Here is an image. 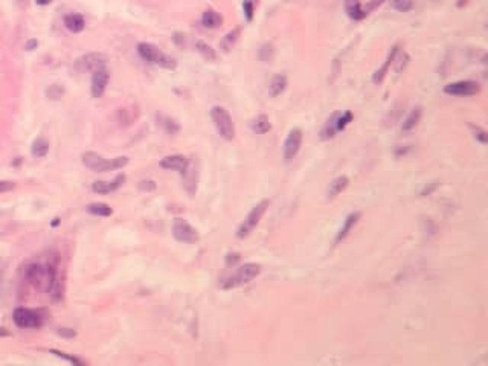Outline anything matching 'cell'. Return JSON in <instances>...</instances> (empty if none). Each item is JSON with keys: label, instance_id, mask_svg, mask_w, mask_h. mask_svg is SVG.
Listing matches in <instances>:
<instances>
[{"label": "cell", "instance_id": "obj_1", "mask_svg": "<svg viewBox=\"0 0 488 366\" xmlns=\"http://www.w3.org/2000/svg\"><path fill=\"white\" fill-rule=\"evenodd\" d=\"M81 160H83L86 168L95 171V173H107V171L121 169V168H124L128 163V157H125V156H119L116 159L109 160V159H104L101 154H98L95 151L84 153Z\"/></svg>", "mask_w": 488, "mask_h": 366}, {"label": "cell", "instance_id": "obj_2", "mask_svg": "<svg viewBox=\"0 0 488 366\" xmlns=\"http://www.w3.org/2000/svg\"><path fill=\"white\" fill-rule=\"evenodd\" d=\"M259 272H261V265L259 264L247 262V264L241 265L232 276L225 279L220 287H222L223 290H232V288L241 287L244 284H249L250 281H253L259 275Z\"/></svg>", "mask_w": 488, "mask_h": 366}, {"label": "cell", "instance_id": "obj_3", "mask_svg": "<svg viewBox=\"0 0 488 366\" xmlns=\"http://www.w3.org/2000/svg\"><path fill=\"white\" fill-rule=\"evenodd\" d=\"M137 52H139V55L145 61L157 64V66H160L163 69L173 70L177 66L176 61H174V58H171L169 55L160 52V49L156 44H151V43H139L137 44Z\"/></svg>", "mask_w": 488, "mask_h": 366}, {"label": "cell", "instance_id": "obj_4", "mask_svg": "<svg viewBox=\"0 0 488 366\" xmlns=\"http://www.w3.org/2000/svg\"><path fill=\"white\" fill-rule=\"evenodd\" d=\"M211 118L214 121V125L218 131V134L226 140H232L235 137V125L232 116L229 112L222 106H214L211 109Z\"/></svg>", "mask_w": 488, "mask_h": 366}, {"label": "cell", "instance_id": "obj_5", "mask_svg": "<svg viewBox=\"0 0 488 366\" xmlns=\"http://www.w3.org/2000/svg\"><path fill=\"white\" fill-rule=\"evenodd\" d=\"M268 205H270V202H268V200H261L259 203H256V205L250 209V212L246 215V218L243 220V223L240 225V228H238V231H237V237H238V238H246V237H249V235L253 232V229H255V228L258 226V223H259V220H261L262 215L265 214Z\"/></svg>", "mask_w": 488, "mask_h": 366}, {"label": "cell", "instance_id": "obj_6", "mask_svg": "<svg viewBox=\"0 0 488 366\" xmlns=\"http://www.w3.org/2000/svg\"><path fill=\"white\" fill-rule=\"evenodd\" d=\"M109 57L100 52H90L83 55L75 61V67L80 72H95L98 69H104L107 66Z\"/></svg>", "mask_w": 488, "mask_h": 366}, {"label": "cell", "instance_id": "obj_7", "mask_svg": "<svg viewBox=\"0 0 488 366\" xmlns=\"http://www.w3.org/2000/svg\"><path fill=\"white\" fill-rule=\"evenodd\" d=\"M12 319L18 328H37L41 325V316L29 308H15Z\"/></svg>", "mask_w": 488, "mask_h": 366}, {"label": "cell", "instance_id": "obj_8", "mask_svg": "<svg viewBox=\"0 0 488 366\" xmlns=\"http://www.w3.org/2000/svg\"><path fill=\"white\" fill-rule=\"evenodd\" d=\"M173 237L186 244H192L199 241V232L195 231L188 222H185L183 218H176L173 223Z\"/></svg>", "mask_w": 488, "mask_h": 366}, {"label": "cell", "instance_id": "obj_9", "mask_svg": "<svg viewBox=\"0 0 488 366\" xmlns=\"http://www.w3.org/2000/svg\"><path fill=\"white\" fill-rule=\"evenodd\" d=\"M301 145H302V130L301 128L290 130V133L284 142V160L291 162L295 159L301 150Z\"/></svg>", "mask_w": 488, "mask_h": 366}, {"label": "cell", "instance_id": "obj_10", "mask_svg": "<svg viewBox=\"0 0 488 366\" xmlns=\"http://www.w3.org/2000/svg\"><path fill=\"white\" fill-rule=\"evenodd\" d=\"M481 92V86L476 81H456L444 87V93L452 96H475Z\"/></svg>", "mask_w": 488, "mask_h": 366}, {"label": "cell", "instance_id": "obj_11", "mask_svg": "<svg viewBox=\"0 0 488 366\" xmlns=\"http://www.w3.org/2000/svg\"><path fill=\"white\" fill-rule=\"evenodd\" d=\"M109 80H110V73H109V70L106 67L92 72V86H90V90H92V96L93 98H101L104 95V92L107 89V84H109Z\"/></svg>", "mask_w": 488, "mask_h": 366}, {"label": "cell", "instance_id": "obj_12", "mask_svg": "<svg viewBox=\"0 0 488 366\" xmlns=\"http://www.w3.org/2000/svg\"><path fill=\"white\" fill-rule=\"evenodd\" d=\"M188 162L189 159H186L183 154H173V156H166L160 160V168L163 169H173V171H179V173L182 174L183 171L186 169L188 166Z\"/></svg>", "mask_w": 488, "mask_h": 366}, {"label": "cell", "instance_id": "obj_13", "mask_svg": "<svg viewBox=\"0 0 488 366\" xmlns=\"http://www.w3.org/2000/svg\"><path fill=\"white\" fill-rule=\"evenodd\" d=\"M182 177H183L185 189L189 192V195H194L195 191H197V169H195L194 160H189L188 162V166H186V169L182 173Z\"/></svg>", "mask_w": 488, "mask_h": 366}, {"label": "cell", "instance_id": "obj_14", "mask_svg": "<svg viewBox=\"0 0 488 366\" xmlns=\"http://www.w3.org/2000/svg\"><path fill=\"white\" fill-rule=\"evenodd\" d=\"M125 182V176L124 174H119L115 180L112 182H101V180H98L93 183L92 189L96 192V194H109V192H113L116 191L118 188L122 186V183Z\"/></svg>", "mask_w": 488, "mask_h": 366}, {"label": "cell", "instance_id": "obj_15", "mask_svg": "<svg viewBox=\"0 0 488 366\" xmlns=\"http://www.w3.org/2000/svg\"><path fill=\"white\" fill-rule=\"evenodd\" d=\"M360 217H362L360 212H353V214H350V215L347 217V220L344 222V226L340 228V231H339V234H337V237H336V243H340L342 240H345V238L348 237V234H350L351 229L357 225V222L360 220Z\"/></svg>", "mask_w": 488, "mask_h": 366}, {"label": "cell", "instance_id": "obj_16", "mask_svg": "<svg viewBox=\"0 0 488 366\" xmlns=\"http://www.w3.org/2000/svg\"><path fill=\"white\" fill-rule=\"evenodd\" d=\"M348 183H350V180H348L347 176L336 177V179L330 183V186H328V189H327V199H328V200L336 199L342 191H345V189H347Z\"/></svg>", "mask_w": 488, "mask_h": 366}, {"label": "cell", "instance_id": "obj_17", "mask_svg": "<svg viewBox=\"0 0 488 366\" xmlns=\"http://www.w3.org/2000/svg\"><path fill=\"white\" fill-rule=\"evenodd\" d=\"M64 24L70 32L78 34L86 28V20L81 14H69L64 17Z\"/></svg>", "mask_w": 488, "mask_h": 366}, {"label": "cell", "instance_id": "obj_18", "mask_svg": "<svg viewBox=\"0 0 488 366\" xmlns=\"http://www.w3.org/2000/svg\"><path fill=\"white\" fill-rule=\"evenodd\" d=\"M202 23H203V26H205V28L217 29V28L222 26L223 17L220 15L217 11H214V9H208V11H205L203 15H202Z\"/></svg>", "mask_w": 488, "mask_h": 366}, {"label": "cell", "instance_id": "obj_19", "mask_svg": "<svg viewBox=\"0 0 488 366\" xmlns=\"http://www.w3.org/2000/svg\"><path fill=\"white\" fill-rule=\"evenodd\" d=\"M421 115H423V110H421V107H415L410 113H409V116L403 121V125H401V130L404 131V133H407V131H412L415 127H417L418 125V122H420V119H421Z\"/></svg>", "mask_w": 488, "mask_h": 366}, {"label": "cell", "instance_id": "obj_20", "mask_svg": "<svg viewBox=\"0 0 488 366\" xmlns=\"http://www.w3.org/2000/svg\"><path fill=\"white\" fill-rule=\"evenodd\" d=\"M272 124H270V119L265 115H259L252 121V130L256 134H265L267 131H270Z\"/></svg>", "mask_w": 488, "mask_h": 366}, {"label": "cell", "instance_id": "obj_21", "mask_svg": "<svg viewBox=\"0 0 488 366\" xmlns=\"http://www.w3.org/2000/svg\"><path fill=\"white\" fill-rule=\"evenodd\" d=\"M397 54H398V46H394V47H392V52L389 54V57H387V60H386L384 66H383L380 70H377V72H375V75H374V78H372V81H374L375 84H378V83H381V81H383V78L386 77V73H387V69H389V66H390V64H392V63L395 61V55H397Z\"/></svg>", "mask_w": 488, "mask_h": 366}, {"label": "cell", "instance_id": "obj_22", "mask_svg": "<svg viewBox=\"0 0 488 366\" xmlns=\"http://www.w3.org/2000/svg\"><path fill=\"white\" fill-rule=\"evenodd\" d=\"M347 12L354 20H362V18H365L366 15H368V9L363 8L357 2V0H350V2L347 3Z\"/></svg>", "mask_w": 488, "mask_h": 366}, {"label": "cell", "instance_id": "obj_23", "mask_svg": "<svg viewBox=\"0 0 488 366\" xmlns=\"http://www.w3.org/2000/svg\"><path fill=\"white\" fill-rule=\"evenodd\" d=\"M31 153H32V156L37 157V159L44 157V156L49 153V142H47V139H44V137H37V139L32 142Z\"/></svg>", "mask_w": 488, "mask_h": 366}, {"label": "cell", "instance_id": "obj_24", "mask_svg": "<svg viewBox=\"0 0 488 366\" xmlns=\"http://www.w3.org/2000/svg\"><path fill=\"white\" fill-rule=\"evenodd\" d=\"M86 211L92 215H96V217H110L113 209L107 205V203H101V202H96V203H90L87 205Z\"/></svg>", "mask_w": 488, "mask_h": 366}, {"label": "cell", "instance_id": "obj_25", "mask_svg": "<svg viewBox=\"0 0 488 366\" xmlns=\"http://www.w3.org/2000/svg\"><path fill=\"white\" fill-rule=\"evenodd\" d=\"M285 87H287L285 75H275L270 81V86H268V93H270V96H278L285 90Z\"/></svg>", "mask_w": 488, "mask_h": 366}, {"label": "cell", "instance_id": "obj_26", "mask_svg": "<svg viewBox=\"0 0 488 366\" xmlns=\"http://www.w3.org/2000/svg\"><path fill=\"white\" fill-rule=\"evenodd\" d=\"M195 49H197V51L203 55V58L208 60V61H214V60L217 58V54H215L214 49H212L208 43H205V41H202V40L195 41Z\"/></svg>", "mask_w": 488, "mask_h": 366}, {"label": "cell", "instance_id": "obj_27", "mask_svg": "<svg viewBox=\"0 0 488 366\" xmlns=\"http://www.w3.org/2000/svg\"><path fill=\"white\" fill-rule=\"evenodd\" d=\"M417 0H390V6L398 12H407L415 6Z\"/></svg>", "mask_w": 488, "mask_h": 366}, {"label": "cell", "instance_id": "obj_28", "mask_svg": "<svg viewBox=\"0 0 488 366\" xmlns=\"http://www.w3.org/2000/svg\"><path fill=\"white\" fill-rule=\"evenodd\" d=\"M63 95H64V89H63V86H60V84H51V86H49V87L46 89V96H47L51 101H58V100H61Z\"/></svg>", "mask_w": 488, "mask_h": 366}, {"label": "cell", "instance_id": "obj_29", "mask_svg": "<svg viewBox=\"0 0 488 366\" xmlns=\"http://www.w3.org/2000/svg\"><path fill=\"white\" fill-rule=\"evenodd\" d=\"M238 35H240V31L238 29H235V31H232V32H229L223 40H222V47L225 49V51H229V49L234 46V43L237 41V38H238Z\"/></svg>", "mask_w": 488, "mask_h": 366}, {"label": "cell", "instance_id": "obj_30", "mask_svg": "<svg viewBox=\"0 0 488 366\" xmlns=\"http://www.w3.org/2000/svg\"><path fill=\"white\" fill-rule=\"evenodd\" d=\"M273 57V46L270 43H265L261 49H259V60L267 63Z\"/></svg>", "mask_w": 488, "mask_h": 366}, {"label": "cell", "instance_id": "obj_31", "mask_svg": "<svg viewBox=\"0 0 488 366\" xmlns=\"http://www.w3.org/2000/svg\"><path fill=\"white\" fill-rule=\"evenodd\" d=\"M472 130H473V133H475V137H476L481 143H487V133H485V130H482L481 127H475V125H472Z\"/></svg>", "mask_w": 488, "mask_h": 366}, {"label": "cell", "instance_id": "obj_32", "mask_svg": "<svg viewBox=\"0 0 488 366\" xmlns=\"http://www.w3.org/2000/svg\"><path fill=\"white\" fill-rule=\"evenodd\" d=\"M51 353L55 354V356H58V357H61V359H64V360H67V362H70V363H73V365H83L81 360H78V359H75V357H70V356H67V354H64V353H60V351H57V350H51Z\"/></svg>", "mask_w": 488, "mask_h": 366}, {"label": "cell", "instance_id": "obj_33", "mask_svg": "<svg viewBox=\"0 0 488 366\" xmlns=\"http://www.w3.org/2000/svg\"><path fill=\"white\" fill-rule=\"evenodd\" d=\"M243 8H244V15H246V18L250 21L253 18V3L247 0V2L243 3Z\"/></svg>", "mask_w": 488, "mask_h": 366}, {"label": "cell", "instance_id": "obj_34", "mask_svg": "<svg viewBox=\"0 0 488 366\" xmlns=\"http://www.w3.org/2000/svg\"><path fill=\"white\" fill-rule=\"evenodd\" d=\"M15 188V183L14 182H9V180H0V194H5V192H9Z\"/></svg>", "mask_w": 488, "mask_h": 366}, {"label": "cell", "instance_id": "obj_35", "mask_svg": "<svg viewBox=\"0 0 488 366\" xmlns=\"http://www.w3.org/2000/svg\"><path fill=\"white\" fill-rule=\"evenodd\" d=\"M57 333L61 336V337H66V339H72V337H75L77 333L73 331L72 328H63V327H58L57 328Z\"/></svg>", "mask_w": 488, "mask_h": 366}, {"label": "cell", "instance_id": "obj_36", "mask_svg": "<svg viewBox=\"0 0 488 366\" xmlns=\"http://www.w3.org/2000/svg\"><path fill=\"white\" fill-rule=\"evenodd\" d=\"M37 44H38L37 40H34V38H32V40H28L26 44H24V49H26V51H29V52H31V51H35V49H37Z\"/></svg>", "mask_w": 488, "mask_h": 366}, {"label": "cell", "instance_id": "obj_37", "mask_svg": "<svg viewBox=\"0 0 488 366\" xmlns=\"http://www.w3.org/2000/svg\"><path fill=\"white\" fill-rule=\"evenodd\" d=\"M139 186H140L142 189H146V191H153V189H156L154 182H140Z\"/></svg>", "mask_w": 488, "mask_h": 366}, {"label": "cell", "instance_id": "obj_38", "mask_svg": "<svg viewBox=\"0 0 488 366\" xmlns=\"http://www.w3.org/2000/svg\"><path fill=\"white\" fill-rule=\"evenodd\" d=\"M49 3H52V0H37V5H40V6H46Z\"/></svg>", "mask_w": 488, "mask_h": 366}, {"label": "cell", "instance_id": "obj_39", "mask_svg": "<svg viewBox=\"0 0 488 366\" xmlns=\"http://www.w3.org/2000/svg\"><path fill=\"white\" fill-rule=\"evenodd\" d=\"M57 225H60V218H55V222L52 223V226H57Z\"/></svg>", "mask_w": 488, "mask_h": 366}]
</instances>
